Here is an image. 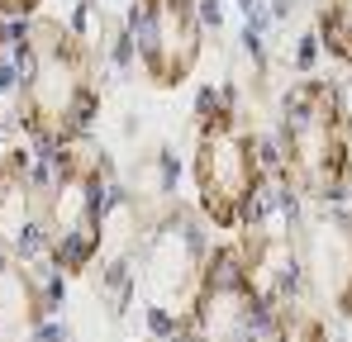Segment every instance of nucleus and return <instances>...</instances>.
I'll list each match as a JSON object with an SVG mask.
<instances>
[{
	"mask_svg": "<svg viewBox=\"0 0 352 342\" xmlns=\"http://www.w3.org/2000/svg\"><path fill=\"white\" fill-rule=\"evenodd\" d=\"M100 105L91 48L62 24L34 19L24 34V76H19V124L34 143H72L86 133Z\"/></svg>",
	"mask_w": 352,
	"mask_h": 342,
	"instance_id": "obj_1",
	"label": "nucleus"
},
{
	"mask_svg": "<svg viewBox=\"0 0 352 342\" xmlns=\"http://www.w3.org/2000/svg\"><path fill=\"white\" fill-rule=\"evenodd\" d=\"M276 152L305 200H343L352 185V110L338 81L305 76L281 95Z\"/></svg>",
	"mask_w": 352,
	"mask_h": 342,
	"instance_id": "obj_2",
	"label": "nucleus"
},
{
	"mask_svg": "<svg viewBox=\"0 0 352 342\" xmlns=\"http://www.w3.org/2000/svg\"><path fill=\"white\" fill-rule=\"evenodd\" d=\"M190 181L200 219L214 233H243L262 200V143L234 105H205L195 124Z\"/></svg>",
	"mask_w": 352,
	"mask_h": 342,
	"instance_id": "obj_3",
	"label": "nucleus"
},
{
	"mask_svg": "<svg viewBox=\"0 0 352 342\" xmlns=\"http://www.w3.org/2000/svg\"><path fill=\"white\" fill-rule=\"evenodd\" d=\"M105 200H110V162L81 138L58 143L53 171L43 176V238L48 266L58 276H86L105 242Z\"/></svg>",
	"mask_w": 352,
	"mask_h": 342,
	"instance_id": "obj_4",
	"label": "nucleus"
},
{
	"mask_svg": "<svg viewBox=\"0 0 352 342\" xmlns=\"http://www.w3.org/2000/svg\"><path fill=\"white\" fill-rule=\"evenodd\" d=\"M181 333L190 338H252V333H281V314L252 281L243 242L210 247L200 262L195 290L186 299V323Z\"/></svg>",
	"mask_w": 352,
	"mask_h": 342,
	"instance_id": "obj_5",
	"label": "nucleus"
},
{
	"mask_svg": "<svg viewBox=\"0 0 352 342\" xmlns=\"http://www.w3.org/2000/svg\"><path fill=\"white\" fill-rule=\"evenodd\" d=\"M295 257L309 309L329 323L352 319V214L338 200H309L295 224Z\"/></svg>",
	"mask_w": 352,
	"mask_h": 342,
	"instance_id": "obj_6",
	"label": "nucleus"
},
{
	"mask_svg": "<svg viewBox=\"0 0 352 342\" xmlns=\"http://www.w3.org/2000/svg\"><path fill=\"white\" fill-rule=\"evenodd\" d=\"M129 43H133L143 76L157 91L186 86L205 53V29H200L195 0H133Z\"/></svg>",
	"mask_w": 352,
	"mask_h": 342,
	"instance_id": "obj_7",
	"label": "nucleus"
},
{
	"mask_svg": "<svg viewBox=\"0 0 352 342\" xmlns=\"http://www.w3.org/2000/svg\"><path fill=\"white\" fill-rule=\"evenodd\" d=\"M48 262V238H43V181L29 167L24 148H10L0 157V262L5 266H29Z\"/></svg>",
	"mask_w": 352,
	"mask_h": 342,
	"instance_id": "obj_8",
	"label": "nucleus"
},
{
	"mask_svg": "<svg viewBox=\"0 0 352 342\" xmlns=\"http://www.w3.org/2000/svg\"><path fill=\"white\" fill-rule=\"evenodd\" d=\"M319 38L333 62L352 67V0H319Z\"/></svg>",
	"mask_w": 352,
	"mask_h": 342,
	"instance_id": "obj_9",
	"label": "nucleus"
},
{
	"mask_svg": "<svg viewBox=\"0 0 352 342\" xmlns=\"http://www.w3.org/2000/svg\"><path fill=\"white\" fill-rule=\"evenodd\" d=\"M43 0H0V14L5 19H24V14H34Z\"/></svg>",
	"mask_w": 352,
	"mask_h": 342,
	"instance_id": "obj_10",
	"label": "nucleus"
}]
</instances>
